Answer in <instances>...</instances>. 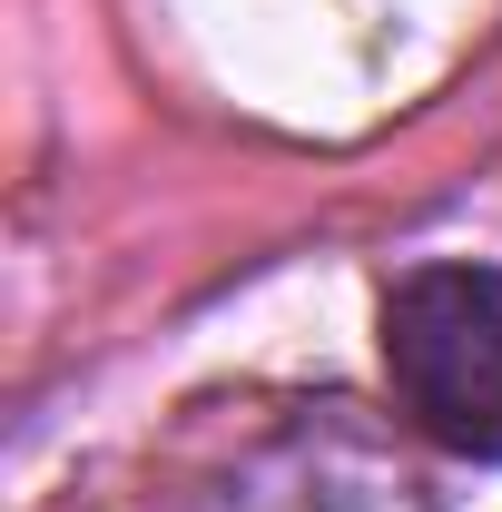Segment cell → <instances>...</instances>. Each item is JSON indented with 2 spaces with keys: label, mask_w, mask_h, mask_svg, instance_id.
<instances>
[{
  "label": "cell",
  "mask_w": 502,
  "mask_h": 512,
  "mask_svg": "<svg viewBox=\"0 0 502 512\" xmlns=\"http://www.w3.org/2000/svg\"><path fill=\"white\" fill-rule=\"evenodd\" d=\"M384 375L414 434L502 463V266H414L384 296Z\"/></svg>",
  "instance_id": "obj_1"
}]
</instances>
